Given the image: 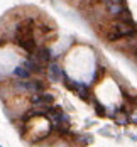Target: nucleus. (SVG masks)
Instances as JSON below:
<instances>
[{"label":"nucleus","instance_id":"f257e3e1","mask_svg":"<svg viewBox=\"0 0 137 147\" xmlns=\"http://www.w3.org/2000/svg\"><path fill=\"white\" fill-rule=\"evenodd\" d=\"M113 46L117 49H120L127 54H136L137 56V32L132 36H127V37H122L117 42H113Z\"/></svg>","mask_w":137,"mask_h":147},{"label":"nucleus","instance_id":"f8f14e48","mask_svg":"<svg viewBox=\"0 0 137 147\" xmlns=\"http://www.w3.org/2000/svg\"><path fill=\"white\" fill-rule=\"evenodd\" d=\"M0 147H2V146H0Z\"/></svg>","mask_w":137,"mask_h":147},{"label":"nucleus","instance_id":"9b49d317","mask_svg":"<svg viewBox=\"0 0 137 147\" xmlns=\"http://www.w3.org/2000/svg\"><path fill=\"white\" fill-rule=\"evenodd\" d=\"M100 2L107 7V5H110V3H120V2H124V0H100Z\"/></svg>","mask_w":137,"mask_h":147},{"label":"nucleus","instance_id":"1a4fd4ad","mask_svg":"<svg viewBox=\"0 0 137 147\" xmlns=\"http://www.w3.org/2000/svg\"><path fill=\"white\" fill-rule=\"evenodd\" d=\"M113 20H120V22H132V15H130V12H129V9H125V10H124L117 19H113Z\"/></svg>","mask_w":137,"mask_h":147},{"label":"nucleus","instance_id":"423d86ee","mask_svg":"<svg viewBox=\"0 0 137 147\" xmlns=\"http://www.w3.org/2000/svg\"><path fill=\"white\" fill-rule=\"evenodd\" d=\"M24 66L29 69L30 73H43V71H44V68H41V66H39V64H37V63H36L32 58L27 59V61L24 63Z\"/></svg>","mask_w":137,"mask_h":147},{"label":"nucleus","instance_id":"9d476101","mask_svg":"<svg viewBox=\"0 0 137 147\" xmlns=\"http://www.w3.org/2000/svg\"><path fill=\"white\" fill-rule=\"evenodd\" d=\"M93 105H95V112H97V115L103 117V115L107 113V112H105V107H103V105H100L97 100H93Z\"/></svg>","mask_w":137,"mask_h":147},{"label":"nucleus","instance_id":"f03ea898","mask_svg":"<svg viewBox=\"0 0 137 147\" xmlns=\"http://www.w3.org/2000/svg\"><path fill=\"white\" fill-rule=\"evenodd\" d=\"M29 102L32 103L34 107H39V108L44 107V108H47V107H51L53 102H54V95L46 93V91H43V93H30Z\"/></svg>","mask_w":137,"mask_h":147},{"label":"nucleus","instance_id":"7ed1b4c3","mask_svg":"<svg viewBox=\"0 0 137 147\" xmlns=\"http://www.w3.org/2000/svg\"><path fill=\"white\" fill-rule=\"evenodd\" d=\"M125 9H127V7H125V2H120V3H110V5H107V14L110 15L112 19H117Z\"/></svg>","mask_w":137,"mask_h":147},{"label":"nucleus","instance_id":"0eeeda50","mask_svg":"<svg viewBox=\"0 0 137 147\" xmlns=\"http://www.w3.org/2000/svg\"><path fill=\"white\" fill-rule=\"evenodd\" d=\"M14 74L17 78H20V80H29L30 78V71L26 68V66H17L14 69Z\"/></svg>","mask_w":137,"mask_h":147},{"label":"nucleus","instance_id":"6e6552de","mask_svg":"<svg viewBox=\"0 0 137 147\" xmlns=\"http://www.w3.org/2000/svg\"><path fill=\"white\" fill-rule=\"evenodd\" d=\"M103 74H105V68L103 66H97V71H95V74H93V83L97 85V83H100V80L103 78Z\"/></svg>","mask_w":137,"mask_h":147},{"label":"nucleus","instance_id":"39448f33","mask_svg":"<svg viewBox=\"0 0 137 147\" xmlns=\"http://www.w3.org/2000/svg\"><path fill=\"white\" fill-rule=\"evenodd\" d=\"M113 120H115L119 125H125V123L130 122V113H129L125 108H119V110H115V113H113Z\"/></svg>","mask_w":137,"mask_h":147},{"label":"nucleus","instance_id":"20e7f679","mask_svg":"<svg viewBox=\"0 0 137 147\" xmlns=\"http://www.w3.org/2000/svg\"><path fill=\"white\" fill-rule=\"evenodd\" d=\"M47 74H49V80L51 81H59L61 78H63V74H64V71L61 69L56 63H51L47 66Z\"/></svg>","mask_w":137,"mask_h":147}]
</instances>
